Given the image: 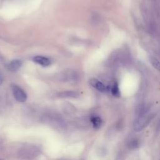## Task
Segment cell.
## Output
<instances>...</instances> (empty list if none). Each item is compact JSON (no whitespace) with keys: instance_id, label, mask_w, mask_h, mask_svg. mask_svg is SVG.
<instances>
[{"instance_id":"1","label":"cell","mask_w":160,"mask_h":160,"mask_svg":"<svg viewBox=\"0 0 160 160\" xmlns=\"http://www.w3.org/2000/svg\"><path fill=\"white\" fill-rule=\"evenodd\" d=\"M152 115L149 113H144L141 114L135 121L134 128L136 131H141L144 129L150 122L152 119Z\"/></svg>"},{"instance_id":"2","label":"cell","mask_w":160,"mask_h":160,"mask_svg":"<svg viewBox=\"0 0 160 160\" xmlns=\"http://www.w3.org/2000/svg\"><path fill=\"white\" fill-rule=\"evenodd\" d=\"M12 91L15 99L21 102L26 101L27 99V95L26 92L20 87L17 85L12 86Z\"/></svg>"},{"instance_id":"3","label":"cell","mask_w":160,"mask_h":160,"mask_svg":"<svg viewBox=\"0 0 160 160\" xmlns=\"http://www.w3.org/2000/svg\"><path fill=\"white\" fill-rule=\"evenodd\" d=\"M89 84L93 86L95 89L101 92H104L106 89V86L99 81L96 79L92 78L89 80Z\"/></svg>"},{"instance_id":"4","label":"cell","mask_w":160,"mask_h":160,"mask_svg":"<svg viewBox=\"0 0 160 160\" xmlns=\"http://www.w3.org/2000/svg\"><path fill=\"white\" fill-rule=\"evenodd\" d=\"M33 61L40 65L46 66H49L51 64V61L49 58L41 56H36L33 58Z\"/></svg>"},{"instance_id":"5","label":"cell","mask_w":160,"mask_h":160,"mask_svg":"<svg viewBox=\"0 0 160 160\" xmlns=\"http://www.w3.org/2000/svg\"><path fill=\"white\" fill-rule=\"evenodd\" d=\"M21 61L18 59L12 61L8 65V69L11 71H16L21 66Z\"/></svg>"},{"instance_id":"6","label":"cell","mask_w":160,"mask_h":160,"mask_svg":"<svg viewBox=\"0 0 160 160\" xmlns=\"http://www.w3.org/2000/svg\"><path fill=\"white\" fill-rule=\"evenodd\" d=\"M91 121L92 124V126L94 129H98L102 125V121L101 118L98 116H92L91 118Z\"/></svg>"},{"instance_id":"7","label":"cell","mask_w":160,"mask_h":160,"mask_svg":"<svg viewBox=\"0 0 160 160\" xmlns=\"http://www.w3.org/2000/svg\"><path fill=\"white\" fill-rule=\"evenodd\" d=\"M111 93L113 96H116V97H119L120 96V91H119L118 84H116V83L114 84V85L111 88Z\"/></svg>"},{"instance_id":"8","label":"cell","mask_w":160,"mask_h":160,"mask_svg":"<svg viewBox=\"0 0 160 160\" xmlns=\"http://www.w3.org/2000/svg\"><path fill=\"white\" fill-rule=\"evenodd\" d=\"M149 59H150L151 63L152 64L153 67L154 68H156V69L159 70V61L156 58H155L154 57H151Z\"/></svg>"},{"instance_id":"9","label":"cell","mask_w":160,"mask_h":160,"mask_svg":"<svg viewBox=\"0 0 160 160\" xmlns=\"http://www.w3.org/2000/svg\"><path fill=\"white\" fill-rule=\"evenodd\" d=\"M128 145H129V149H136L139 146V142L136 139H133L129 142Z\"/></svg>"},{"instance_id":"10","label":"cell","mask_w":160,"mask_h":160,"mask_svg":"<svg viewBox=\"0 0 160 160\" xmlns=\"http://www.w3.org/2000/svg\"><path fill=\"white\" fill-rule=\"evenodd\" d=\"M2 83V77L0 73V84H1Z\"/></svg>"}]
</instances>
